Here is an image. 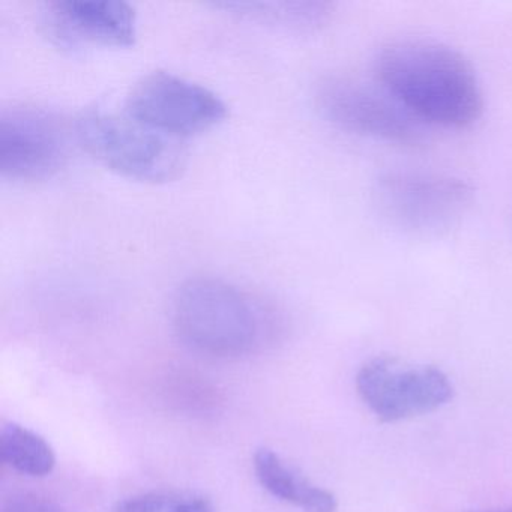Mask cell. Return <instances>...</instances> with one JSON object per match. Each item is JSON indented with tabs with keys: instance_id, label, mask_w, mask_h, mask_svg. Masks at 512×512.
Returning a JSON list of instances; mask_svg holds the SVG:
<instances>
[{
	"instance_id": "1",
	"label": "cell",
	"mask_w": 512,
	"mask_h": 512,
	"mask_svg": "<svg viewBox=\"0 0 512 512\" xmlns=\"http://www.w3.org/2000/svg\"><path fill=\"white\" fill-rule=\"evenodd\" d=\"M382 88L418 122L466 128L484 109L475 70L457 50L428 40L389 44L376 62Z\"/></svg>"
},
{
	"instance_id": "2",
	"label": "cell",
	"mask_w": 512,
	"mask_h": 512,
	"mask_svg": "<svg viewBox=\"0 0 512 512\" xmlns=\"http://www.w3.org/2000/svg\"><path fill=\"white\" fill-rule=\"evenodd\" d=\"M176 334L196 352L214 358H236L256 346L262 329L254 299L220 278H191L172 304Z\"/></svg>"
},
{
	"instance_id": "3",
	"label": "cell",
	"mask_w": 512,
	"mask_h": 512,
	"mask_svg": "<svg viewBox=\"0 0 512 512\" xmlns=\"http://www.w3.org/2000/svg\"><path fill=\"white\" fill-rule=\"evenodd\" d=\"M73 127L76 142L86 154L106 169L134 181H172L187 163L182 140L164 136L125 112L88 110Z\"/></svg>"
},
{
	"instance_id": "4",
	"label": "cell",
	"mask_w": 512,
	"mask_h": 512,
	"mask_svg": "<svg viewBox=\"0 0 512 512\" xmlns=\"http://www.w3.org/2000/svg\"><path fill=\"white\" fill-rule=\"evenodd\" d=\"M472 197L466 182L430 173H388L376 187L380 212L398 229L418 236L442 235L457 226Z\"/></svg>"
},
{
	"instance_id": "5",
	"label": "cell",
	"mask_w": 512,
	"mask_h": 512,
	"mask_svg": "<svg viewBox=\"0 0 512 512\" xmlns=\"http://www.w3.org/2000/svg\"><path fill=\"white\" fill-rule=\"evenodd\" d=\"M124 112L140 124L184 142L223 122L227 106L205 86L167 71H154L131 88Z\"/></svg>"
},
{
	"instance_id": "6",
	"label": "cell",
	"mask_w": 512,
	"mask_h": 512,
	"mask_svg": "<svg viewBox=\"0 0 512 512\" xmlns=\"http://www.w3.org/2000/svg\"><path fill=\"white\" fill-rule=\"evenodd\" d=\"M74 127L37 106H13L0 116V172L11 181L38 182L67 163Z\"/></svg>"
},
{
	"instance_id": "7",
	"label": "cell",
	"mask_w": 512,
	"mask_h": 512,
	"mask_svg": "<svg viewBox=\"0 0 512 512\" xmlns=\"http://www.w3.org/2000/svg\"><path fill=\"white\" fill-rule=\"evenodd\" d=\"M356 389L365 406L383 422L436 412L454 394L448 376L439 368L395 358L368 361L356 376Z\"/></svg>"
},
{
	"instance_id": "8",
	"label": "cell",
	"mask_w": 512,
	"mask_h": 512,
	"mask_svg": "<svg viewBox=\"0 0 512 512\" xmlns=\"http://www.w3.org/2000/svg\"><path fill=\"white\" fill-rule=\"evenodd\" d=\"M320 112L332 124L350 133L398 145L421 140V125L385 89L347 77L326 79L317 91Z\"/></svg>"
},
{
	"instance_id": "9",
	"label": "cell",
	"mask_w": 512,
	"mask_h": 512,
	"mask_svg": "<svg viewBox=\"0 0 512 512\" xmlns=\"http://www.w3.org/2000/svg\"><path fill=\"white\" fill-rule=\"evenodd\" d=\"M44 28L59 46L130 47L136 11L122 0H58L44 10Z\"/></svg>"
},
{
	"instance_id": "10",
	"label": "cell",
	"mask_w": 512,
	"mask_h": 512,
	"mask_svg": "<svg viewBox=\"0 0 512 512\" xmlns=\"http://www.w3.org/2000/svg\"><path fill=\"white\" fill-rule=\"evenodd\" d=\"M253 464L260 485L277 499L304 512H337L338 500L331 491L313 484L272 449H259Z\"/></svg>"
},
{
	"instance_id": "11",
	"label": "cell",
	"mask_w": 512,
	"mask_h": 512,
	"mask_svg": "<svg viewBox=\"0 0 512 512\" xmlns=\"http://www.w3.org/2000/svg\"><path fill=\"white\" fill-rule=\"evenodd\" d=\"M0 457L22 475L43 478L55 470L56 455L50 443L23 425H4L0 431Z\"/></svg>"
},
{
	"instance_id": "12",
	"label": "cell",
	"mask_w": 512,
	"mask_h": 512,
	"mask_svg": "<svg viewBox=\"0 0 512 512\" xmlns=\"http://www.w3.org/2000/svg\"><path fill=\"white\" fill-rule=\"evenodd\" d=\"M220 7L236 10L266 22L283 23L301 29L322 26L331 16L332 5L323 2H284V4H224Z\"/></svg>"
},
{
	"instance_id": "13",
	"label": "cell",
	"mask_w": 512,
	"mask_h": 512,
	"mask_svg": "<svg viewBox=\"0 0 512 512\" xmlns=\"http://www.w3.org/2000/svg\"><path fill=\"white\" fill-rule=\"evenodd\" d=\"M116 512H214V506L197 494L146 493L124 500Z\"/></svg>"
},
{
	"instance_id": "14",
	"label": "cell",
	"mask_w": 512,
	"mask_h": 512,
	"mask_svg": "<svg viewBox=\"0 0 512 512\" xmlns=\"http://www.w3.org/2000/svg\"><path fill=\"white\" fill-rule=\"evenodd\" d=\"M2 512H64L58 505L31 493L13 494L5 500Z\"/></svg>"
},
{
	"instance_id": "15",
	"label": "cell",
	"mask_w": 512,
	"mask_h": 512,
	"mask_svg": "<svg viewBox=\"0 0 512 512\" xmlns=\"http://www.w3.org/2000/svg\"><path fill=\"white\" fill-rule=\"evenodd\" d=\"M485 512H512V508L494 509V511H485Z\"/></svg>"
}]
</instances>
